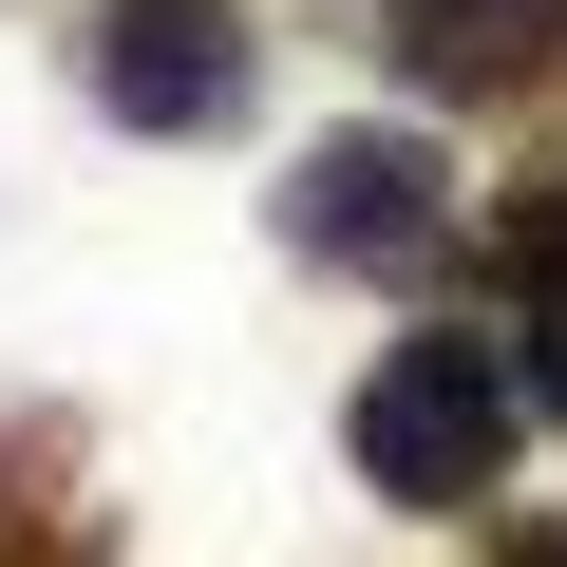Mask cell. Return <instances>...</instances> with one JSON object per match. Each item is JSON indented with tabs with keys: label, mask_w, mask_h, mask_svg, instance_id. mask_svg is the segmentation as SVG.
<instances>
[{
	"label": "cell",
	"mask_w": 567,
	"mask_h": 567,
	"mask_svg": "<svg viewBox=\"0 0 567 567\" xmlns=\"http://www.w3.org/2000/svg\"><path fill=\"white\" fill-rule=\"evenodd\" d=\"M511 435H529V379L492 341H454V322L360 379V492H398V511H473L511 473Z\"/></svg>",
	"instance_id": "1"
},
{
	"label": "cell",
	"mask_w": 567,
	"mask_h": 567,
	"mask_svg": "<svg viewBox=\"0 0 567 567\" xmlns=\"http://www.w3.org/2000/svg\"><path fill=\"white\" fill-rule=\"evenodd\" d=\"M284 246L341 265V284H416V265L454 246V171H435L416 133H322L303 171H284Z\"/></svg>",
	"instance_id": "2"
},
{
	"label": "cell",
	"mask_w": 567,
	"mask_h": 567,
	"mask_svg": "<svg viewBox=\"0 0 567 567\" xmlns=\"http://www.w3.org/2000/svg\"><path fill=\"white\" fill-rule=\"evenodd\" d=\"M246 95H265V39L227 0H114L95 20V114H133V133H246Z\"/></svg>",
	"instance_id": "3"
},
{
	"label": "cell",
	"mask_w": 567,
	"mask_h": 567,
	"mask_svg": "<svg viewBox=\"0 0 567 567\" xmlns=\"http://www.w3.org/2000/svg\"><path fill=\"white\" fill-rule=\"evenodd\" d=\"M511 322H529V398L567 416V189L511 208Z\"/></svg>",
	"instance_id": "4"
},
{
	"label": "cell",
	"mask_w": 567,
	"mask_h": 567,
	"mask_svg": "<svg viewBox=\"0 0 567 567\" xmlns=\"http://www.w3.org/2000/svg\"><path fill=\"white\" fill-rule=\"evenodd\" d=\"M492 567H567V511H548V529H511V548H492Z\"/></svg>",
	"instance_id": "5"
}]
</instances>
